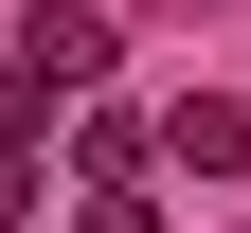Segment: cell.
Here are the masks:
<instances>
[{"instance_id":"obj_2","label":"cell","mask_w":251,"mask_h":233,"mask_svg":"<svg viewBox=\"0 0 251 233\" xmlns=\"http://www.w3.org/2000/svg\"><path fill=\"white\" fill-rule=\"evenodd\" d=\"M18 197H36V144H0V215H18Z\"/></svg>"},{"instance_id":"obj_1","label":"cell","mask_w":251,"mask_h":233,"mask_svg":"<svg viewBox=\"0 0 251 233\" xmlns=\"http://www.w3.org/2000/svg\"><path fill=\"white\" fill-rule=\"evenodd\" d=\"M144 126H162L179 180H233V161H251V108H233V90H179V108H144Z\"/></svg>"}]
</instances>
